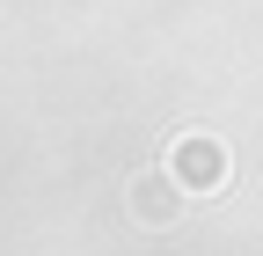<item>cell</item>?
Instances as JSON below:
<instances>
[{"instance_id":"obj_1","label":"cell","mask_w":263,"mask_h":256,"mask_svg":"<svg viewBox=\"0 0 263 256\" xmlns=\"http://www.w3.org/2000/svg\"><path fill=\"white\" fill-rule=\"evenodd\" d=\"M219 169H227V161H219V147H205V139H197V147L183 154V176H190V183H205V176L219 183Z\"/></svg>"}]
</instances>
